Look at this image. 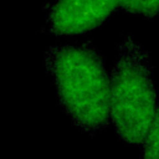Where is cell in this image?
I'll return each mask as SVG.
<instances>
[{
    "label": "cell",
    "mask_w": 159,
    "mask_h": 159,
    "mask_svg": "<svg viewBox=\"0 0 159 159\" xmlns=\"http://www.w3.org/2000/svg\"><path fill=\"white\" fill-rule=\"evenodd\" d=\"M118 7L119 0H56L47 17L55 36H75L102 25Z\"/></svg>",
    "instance_id": "obj_3"
},
{
    "label": "cell",
    "mask_w": 159,
    "mask_h": 159,
    "mask_svg": "<svg viewBox=\"0 0 159 159\" xmlns=\"http://www.w3.org/2000/svg\"><path fill=\"white\" fill-rule=\"evenodd\" d=\"M120 9L132 14L152 19L159 15V0H119Z\"/></svg>",
    "instance_id": "obj_4"
},
{
    "label": "cell",
    "mask_w": 159,
    "mask_h": 159,
    "mask_svg": "<svg viewBox=\"0 0 159 159\" xmlns=\"http://www.w3.org/2000/svg\"><path fill=\"white\" fill-rule=\"evenodd\" d=\"M143 159H159V106L144 139Z\"/></svg>",
    "instance_id": "obj_5"
},
{
    "label": "cell",
    "mask_w": 159,
    "mask_h": 159,
    "mask_svg": "<svg viewBox=\"0 0 159 159\" xmlns=\"http://www.w3.org/2000/svg\"><path fill=\"white\" fill-rule=\"evenodd\" d=\"M58 101L73 123L86 132L107 125L109 80L102 57L91 45L51 47L46 52Z\"/></svg>",
    "instance_id": "obj_1"
},
{
    "label": "cell",
    "mask_w": 159,
    "mask_h": 159,
    "mask_svg": "<svg viewBox=\"0 0 159 159\" xmlns=\"http://www.w3.org/2000/svg\"><path fill=\"white\" fill-rule=\"evenodd\" d=\"M149 55L130 37L118 47L109 80V113L118 135L142 144L157 112Z\"/></svg>",
    "instance_id": "obj_2"
}]
</instances>
